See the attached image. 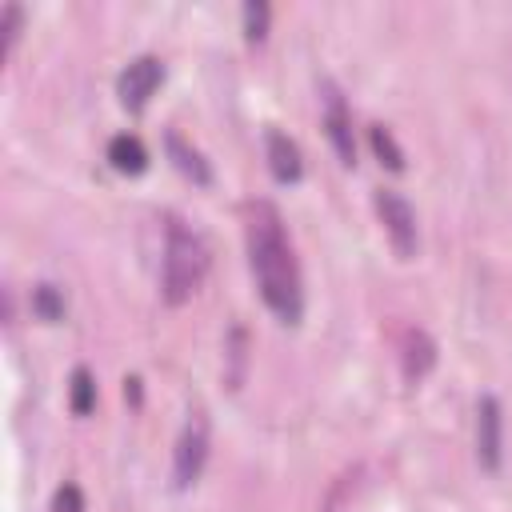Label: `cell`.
Returning a JSON list of instances; mask_svg holds the SVG:
<instances>
[{
    "label": "cell",
    "instance_id": "6da1fadb",
    "mask_svg": "<svg viewBox=\"0 0 512 512\" xmlns=\"http://www.w3.org/2000/svg\"><path fill=\"white\" fill-rule=\"evenodd\" d=\"M248 264L256 276V288L272 316L280 324H300L304 316V284H300V264L296 252L284 236V220L272 200H252L248 204Z\"/></svg>",
    "mask_w": 512,
    "mask_h": 512
},
{
    "label": "cell",
    "instance_id": "7a4b0ae2",
    "mask_svg": "<svg viewBox=\"0 0 512 512\" xmlns=\"http://www.w3.org/2000/svg\"><path fill=\"white\" fill-rule=\"evenodd\" d=\"M208 272V248L204 240L184 224V220H168L164 232V268H160V296L176 308L184 300L196 296V288L204 284Z\"/></svg>",
    "mask_w": 512,
    "mask_h": 512
},
{
    "label": "cell",
    "instance_id": "3957f363",
    "mask_svg": "<svg viewBox=\"0 0 512 512\" xmlns=\"http://www.w3.org/2000/svg\"><path fill=\"white\" fill-rule=\"evenodd\" d=\"M208 416L204 412H192L188 424L180 428V440H176V452H172V480L176 488H192L208 464Z\"/></svg>",
    "mask_w": 512,
    "mask_h": 512
},
{
    "label": "cell",
    "instance_id": "277c9868",
    "mask_svg": "<svg viewBox=\"0 0 512 512\" xmlns=\"http://www.w3.org/2000/svg\"><path fill=\"white\" fill-rule=\"evenodd\" d=\"M376 212H380V224H384V232H388L396 256H400V260H412L416 248H420V232H416V212H412V204H408L396 188H380V192H376Z\"/></svg>",
    "mask_w": 512,
    "mask_h": 512
},
{
    "label": "cell",
    "instance_id": "5b68a950",
    "mask_svg": "<svg viewBox=\"0 0 512 512\" xmlns=\"http://www.w3.org/2000/svg\"><path fill=\"white\" fill-rule=\"evenodd\" d=\"M476 460L484 472H500L504 464V408L492 392L476 400Z\"/></svg>",
    "mask_w": 512,
    "mask_h": 512
},
{
    "label": "cell",
    "instance_id": "8992f818",
    "mask_svg": "<svg viewBox=\"0 0 512 512\" xmlns=\"http://www.w3.org/2000/svg\"><path fill=\"white\" fill-rule=\"evenodd\" d=\"M160 80H164V64H160V56L144 52V56L128 60V64H124V72L116 76V96H120V104H124V108L140 112V108L152 100V92L160 88Z\"/></svg>",
    "mask_w": 512,
    "mask_h": 512
},
{
    "label": "cell",
    "instance_id": "52a82bcc",
    "mask_svg": "<svg viewBox=\"0 0 512 512\" xmlns=\"http://www.w3.org/2000/svg\"><path fill=\"white\" fill-rule=\"evenodd\" d=\"M324 88V128H328V140L340 156V164H356V140H352V116H348V104L340 96V88L332 80L320 84Z\"/></svg>",
    "mask_w": 512,
    "mask_h": 512
},
{
    "label": "cell",
    "instance_id": "ba28073f",
    "mask_svg": "<svg viewBox=\"0 0 512 512\" xmlns=\"http://www.w3.org/2000/svg\"><path fill=\"white\" fill-rule=\"evenodd\" d=\"M264 148H268V168H272V176H276L280 184H296V180L304 176L300 148H296V140H292L288 132L268 128V132H264Z\"/></svg>",
    "mask_w": 512,
    "mask_h": 512
},
{
    "label": "cell",
    "instance_id": "9c48e42d",
    "mask_svg": "<svg viewBox=\"0 0 512 512\" xmlns=\"http://www.w3.org/2000/svg\"><path fill=\"white\" fill-rule=\"evenodd\" d=\"M400 368L408 384H420L432 368H436V340L424 328H408L404 344H400Z\"/></svg>",
    "mask_w": 512,
    "mask_h": 512
},
{
    "label": "cell",
    "instance_id": "30bf717a",
    "mask_svg": "<svg viewBox=\"0 0 512 512\" xmlns=\"http://www.w3.org/2000/svg\"><path fill=\"white\" fill-rule=\"evenodd\" d=\"M164 144H168V156H172V164L192 180V184H200V188H208L212 184V168H208V160L180 136V132H168L164 136Z\"/></svg>",
    "mask_w": 512,
    "mask_h": 512
},
{
    "label": "cell",
    "instance_id": "8fae6325",
    "mask_svg": "<svg viewBox=\"0 0 512 512\" xmlns=\"http://www.w3.org/2000/svg\"><path fill=\"white\" fill-rule=\"evenodd\" d=\"M108 164H112L116 172H128V176L144 172V168H148V148H144V140H140L136 132L112 136V140H108Z\"/></svg>",
    "mask_w": 512,
    "mask_h": 512
},
{
    "label": "cell",
    "instance_id": "7c38bea8",
    "mask_svg": "<svg viewBox=\"0 0 512 512\" xmlns=\"http://www.w3.org/2000/svg\"><path fill=\"white\" fill-rule=\"evenodd\" d=\"M244 372H248V332H244V324H232L228 336H224V380H228V388H240Z\"/></svg>",
    "mask_w": 512,
    "mask_h": 512
},
{
    "label": "cell",
    "instance_id": "4fadbf2b",
    "mask_svg": "<svg viewBox=\"0 0 512 512\" xmlns=\"http://www.w3.org/2000/svg\"><path fill=\"white\" fill-rule=\"evenodd\" d=\"M68 408H72L76 416H88V412L96 408V380H92V372H88L84 364L72 368V380H68Z\"/></svg>",
    "mask_w": 512,
    "mask_h": 512
},
{
    "label": "cell",
    "instance_id": "5bb4252c",
    "mask_svg": "<svg viewBox=\"0 0 512 512\" xmlns=\"http://www.w3.org/2000/svg\"><path fill=\"white\" fill-rule=\"evenodd\" d=\"M368 140H372V152L380 156V164H388L392 172H404V148L396 144L392 128H384V124H372V128H368Z\"/></svg>",
    "mask_w": 512,
    "mask_h": 512
},
{
    "label": "cell",
    "instance_id": "9a60e30c",
    "mask_svg": "<svg viewBox=\"0 0 512 512\" xmlns=\"http://www.w3.org/2000/svg\"><path fill=\"white\" fill-rule=\"evenodd\" d=\"M32 312L44 320V324H56V320H64V292L56 288V284H36L32 288Z\"/></svg>",
    "mask_w": 512,
    "mask_h": 512
},
{
    "label": "cell",
    "instance_id": "2e32d148",
    "mask_svg": "<svg viewBox=\"0 0 512 512\" xmlns=\"http://www.w3.org/2000/svg\"><path fill=\"white\" fill-rule=\"evenodd\" d=\"M268 16H272V8H268L264 0H248V4H244V36H248V40H264Z\"/></svg>",
    "mask_w": 512,
    "mask_h": 512
},
{
    "label": "cell",
    "instance_id": "e0dca14e",
    "mask_svg": "<svg viewBox=\"0 0 512 512\" xmlns=\"http://www.w3.org/2000/svg\"><path fill=\"white\" fill-rule=\"evenodd\" d=\"M48 512H84V492H80V484L64 480V484L52 492V504H48Z\"/></svg>",
    "mask_w": 512,
    "mask_h": 512
},
{
    "label": "cell",
    "instance_id": "ac0fdd59",
    "mask_svg": "<svg viewBox=\"0 0 512 512\" xmlns=\"http://www.w3.org/2000/svg\"><path fill=\"white\" fill-rule=\"evenodd\" d=\"M20 24H24L20 4H4V48H8V52H12L16 40H20Z\"/></svg>",
    "mask_w": 512,
    "mask_h": 512
},
{
    "label": "cell",
    "instance_id": "d6986e66",
    "mask_svg": "<svg viewBox=\"0 0 512 512\" xmlns=\"http://www.w3.org/2000/svg\"><path fill=\"white\" fill-rule=\"evenodd\" d=\"M124 396H128L132 404H140V376H128V380H124Z\"/></svg>",
    "mask_w": 512,
    "mask_h": 512
}]
</instances>
